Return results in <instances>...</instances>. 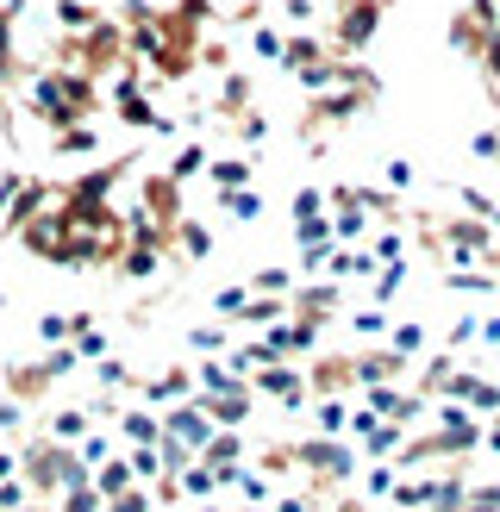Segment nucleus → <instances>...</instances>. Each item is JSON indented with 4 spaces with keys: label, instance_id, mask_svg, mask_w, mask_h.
<instances>
[{
    "label": "nucleus",
    "instance_id": "6e6552de",
    "mask_svg": "<svg viewBox=\"0 0 500 512\" xmlns=\"http://www.w3.org/2000/svg\"><path fill=\"white\" fill-rule=\"evenodd\" d=\"M288 19H313V0H288Z\"/></svg>",
    "mask_w": 500,
    "mask_h": 512
},
{
    "label": "nucleus",
    "instance_id": "423d86ee",
    "mask_svg": "<svg viewBox=\"0 0 500 512\" xmlns=\"http://www.w3.org/2000/svg\"><path fill=\"white\" fill-rule=\"evenodd\" d=\"M213 175H219L225 188H244V175H250V169H244L238 157H225V163H213Z\"/></svg>",
    "mask_w": 500,
    "mask_h": 512
},
{
    "label": "nucleus",
    "instance_id": "7ed1b4c3",
    "mask_svg": "<svg viewBox=\"0 0 500 512\" xmlns=\"http://www.w3.org/2000/svg\"><path fill=\"white\" fill-rule=\"evenodd\" d=\"M250 44H257V57H282V50H288V38L269 32V25H257V38H250Z\"/></svg>",
    "mask_w": 500,
    "mask_h": 512
},
{
    "label": "nucleus",
    "instance_id": "1a4fd4ad",
    "mask_svg": "<svg viewBox=\"0 0 500 512\" xmlns=\"http://www.w3.org/2000/svg\"><path fill=\"white\" fill-rule=\"evenodd\" d=\"M494 32H500V7H494Z\"/></svg>",
    "mask_w": 500,
    "mask_h": 512
},
{
    "label": "nucleus",
    "instance_id": "39448f33",
    "mask_svg": "<svg viewBox=\"0 0 500 512\" xmlns=\"http://www.w3.org/2000/svg\"><path fill=\"white\" fill-rule=\"evenodd\" d=\"M57 150H94V132L88 125H69V132H57Z\"/></svg>",
    "mask_w": 500,
    "mask_h": 512
},
{
    "label": "nucleus",
    "instance_id": "f257e3e1",
    "mask_svg": "<svg viewBox=\"0 0 500 512\" xmlns=\"http://www.w3.org/2000/svg\"><path fill=\"white\" fill-rule=\"evenodd\" d=\"M382 7H388V0H350L344 19H338V38H344L350 50L369 44V38H375V25H382Z\"/></svg>",
    "mask_w": 500,
    "mask_h": 512
},
{
    "label": "nucleus",
    "instance_id": "20e7f679",
    "mask_svg": "<svg viewBox=\"0 0 500 512\" xmlns=\"http://www.w3.org/2000/svg\"><path fill=\"white\" fill-rule=\"evenodd\" d=\"M200 163H207V150H182V157H175V169H169V182H188Z\"/></svg>",
    "mask_w": 500,
    "mask_h": 512
},
{
    "label": "nucleus",
    "instance_id": "f03ea898",
    "mask_svg": "<svg viewBox=\"0 0 500 512\" xmlns=\"http://www.w3.org/2000/svg\"><path fill=\"white\" fill-rule=\"evenodd\" d=\"M57 19H63V32H88L94 7H88V0H57Z\"/></svg>",
    "mask_w": 500,
    "mask_h": 512
},
{
    "label": "nucleus",
    "instance_id": "0eeeda50",
    "mask_svg": "<svg viewBox=\"0 0 500 512\" xmlns=\"http://www.w3.org/2000/svg\"><path fill=\"white\" fill-rule=\"evenodd\" d=\"M482 63H488V75H494V82H500V38H494V44L482 50Z\"/></svg>",
    "mask_w": 500,
    "mask_h": 512
}]
</instances>
